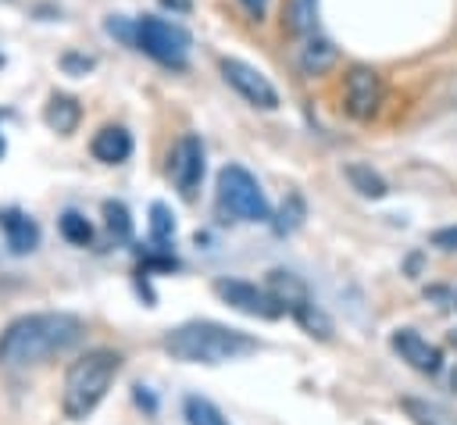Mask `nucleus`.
I'll return each mask as SVG.
<instances>
[{
  "instance_id": "nucleus-1",
  "label": "nucleus",
  "mask_w": 457,
  "mask_h": 425,
  "mask_svg": "<svg viewBox=\"0 0 457 425\" xmlns=\"http://www.w3.org/2000/svg\"><path fill=\"white\" fill-rule=\"evenodd\" d=\"M86 325L82 318L68 311H43V314H21L0 332V364L4 368H29L43 364L54 354L71 350L82 339Z\"/></svg>"
},
{
  "instance_id": "nucleus-2",
  "label": "nucleus",
  "mask_w": 457,
  "mask_h": 425,
  "mask_svg": "<svg viewBox=\"0 0 457 425\" xmlns=\"http://www.w3.org/2000/svg\"><path fill=\"white\" fill-rule=\"evenodd\" d=\"M161 346L164 354H171V361L186 364H228L261 350L250 332L228 329L221 321H182L161 336Z\"/></svg>"
},
{
  "instance_id": "nucleus-3",
  "label": "nucleus",
  "mask_w": 457,
  "mask_h": 425,
  "mask_svg": "<svg viewBox=\"0 0 457 425\" xmlns=\"http://www.w3.org/2000/svg\"><path fill=\"white\" fill-rule=\"evenodd\" d=\"M118 371H121V357L114 350H107V346L86 350L79 361H71V368L64 371V389H61L64 418H71V421L89 418L100 407V400L107 396V389L118 379Z\"/></svg>"
},
{
  "instance_id": "nucleus-4",
  "label": "nucleus",
  "mask_w": 457,
  "mask_h": 425,
  "mask_svg": "<svg viewBox=\"0 0 457 425\" xmlns=\"http://www.w3.org/2000/svg\"><path fill=\"white\" fill-rule=\"evenodd\" d=\"M218 207L239 221H271V204L243 164H225L218 171Z\"/></svg>"
},
{
  "instance_id": "nucleus-5",
  "label": "nucleus",
  "mask_w": 457,
  "mask_h": 425,
  "mask_svg": "<svg viewBox=\"0 0 457 425\" xmlns=\"http://www.w3.org/2000/svg\"><path fill=\"white\" fill-rule=\"evenodd\" d=\"M132 46L143 50L146 57H154L157 64L164 68H186V57H189V32L168 18H157V14H146L136 21V32H132Z\"/></svg>"
},
{
  "instance_id": "nucleus-6",
  "label": "nucleus",
  "mask_w": 457,
  "mask_h": 425,
  "mask_svg": "<svg viewBox=\"0 0 457 425\" xmlns=\"http://www.w3.org/2000/svg\"><path fill=\"white\" fill-rule=\"evenodd\" d=\"M211 289H214L218 300H225L228 307H236V311H243V314H250V318L275 321V318L286 314L282 304H278L268 289H261V286H253V282H243V279H214Z\"/></svg>"
},
{
  "instance_id": "nucleus-7",
  "label": "nucleus",
  "mask_w": 457,
  "mask_h": 425,
  "mask_svg": "<svg viewBox=\"0 0 457 425\" xmlns=\"http://www.w3.org/2000/svg\"><path fill=\"white\" fill-rule=\"evenodd\" d=\"M218 68H221V79H225L246 104H253V107H261V111H275V107H278L275 86H271L268 75L257 71L253 64H246V61H239V57H221Z\"/></svg>"
},
{
  "instance_id": "nucleus-8",
  "label": "nucleus",
  "mask_w": 457,
  "mask_h": 425,
  "mask_svg": "<svg viewBox=\"0 0 457 425\" xmlns=\"http://www.w3.org/2000/svg\"><path fill=\"white\" fill-rule=\"evenodd\" d=\"M168 179L171 186L179 189L182 200H193L200 182H204V143L200 136H182L175 146H171V157H168Z\"/></svg>"
},
{
  "instance_id": "nucleus-9",
  "label": "nucleus",
  "mask_w": 457,
  "mask_h": 425,
  "mask_svg": "<svg viewBox=\"0 0 457 425\" xmlns=\"http://www.w3.org/2000/svg\"><path fill=\"white\" fill-rule=\"evenodd\" d=\"M382 107V79L378 71L357 64L346 71V82H343V111L357 121H368L371 114H378Z\"/></svg>"
},
{
  "instance_id": "nucleus-10",
  "label": "nucleus",
  "mask_w": 457,
  "mask_h": 425,
  "mask_svg": "<svg viewBox=\"0 0 457 425\" xmlns=\"http://www.w3.org/2000/svg\"><path fill=\"white\" fill-rule=\"evenodd\" d=\"M393 350L400 354V361H407L414 371H421V375H436L439 368H443V350L436 346V343H428L421 332H414V329H396L393 332Z\"/></svg>"
},
{
  "instance_id": "nucleus-11",
  "label": "nucleus",
  "mask_w": 457,
  "mask_h": 425,
  "mask_svg": "<svg viewBox=\"0 0 457 425\" xmlns=\"http://www.w3.org/2000/svg\"><path fill=\"white\" fill-rule=\"evenodd\" d=\"M264 289L282 304V311H289V314H296L307 300H311V293H307V282L300 279V275H293V271H286V268H271L268 271V282H264Z\"/></svg>"
},
{
  "instance_id": "nucleus-12",
  "label": "nucleus",
  "mask_w": 457,
  "mask_h": 425,
  "mask_svg": "<svg viewBox=\"0 0 457 425\" xmlns=\"http://www.w3.org/2000/svg\"><path fill=\"white\" fill-rule=\"evenodd\" d=\"M89 150H93V157L104 161V164H121V161L132 154V136H129V129H121V125H104V129L93 136Z\"/></svg>"
},
{
  "instance_id": "nucleus-13",
  "label": "nucleus",
  "mask_w": 457,
  "mask_h": 425,
  "mask_svg": "<svg viewBox=\"0 0 457 425\" xmlns=\"http://www.w3.org/2000/svg\"><path fill=\"white\" fill-rule=\"evenodd\" d=\"M0 225H4V236H7L11 254H29V250H36V243H39V225H36L29 214H21L18 207H11V211L0 214Z\"/></svg>"
},
{
  "instance_id": "nucleus-14",
  "label": "nucleus",
  "mask_w": 457,
  "mask_h": 425,
  "mask_svg": "<svg viewBox=\"0 0 457 425\" xmlns=\"http://www.w3.org/2000/svg\"><path fill=\"white\" fill-rule=\"evenodd\" d=\"M282 29L293 39H307L318 32V0H286L282 7Z\"/></svg>"
},
{
  "instance_id": "nucleus-15",
  "label": "nucleus",
  "mask_w": 457,
  "mask_h": 425,
  "mask_svg": "<svg viewBox=\"0 0 457 425\" xmlns=\"http://www.w3.org/2000/svg\"><path fill=\"white\" fill-rule=\"evenodd\" d=\"M303 46H300V71L303 75H321V71H328L332 64H336V46L325 39V36H307V39H300Z\"/></svg>"
},
{
  "instance_id": "nucleus-16",
  "label": "nucleus",
  "mask_w": 457,
  "mask_h": 425,
  "mask_svg": "<svg viewBox=\"0 0 457 425\" xmlns=\"http://www.w3.org/2000/svg\"><path fill=\"white\" fill-rule=\"evenodd\" d=\"M79 118H82V107L75 104V96H64V93L50 96V104H46V111H43V121H46L54 132H61V136L75 132Z\"/></svg>"
},
{
  "instance_id": "nucleus-17",
  "label": "nucleus",
  "mask_w": 457,
  "mask_h": 425,
  "mask_svg": "<svg viewBox=\"0 0 457 425\" xmlns=\"http://www.w3.org/2000/svg\"><path fill=\"white\" fill-rule=\"evenodd\" d=\"M400 407H403V414H407L414 425H457V418H453L443 404H436V400L403 396V400H400Z\"/></svg>"
},
{
  "instance_id": "nucleus-18",
  "label": "nucleus",
  "mask_w": 457,
  "mask_h": 425,
  "mask_svg": "<svg viewBox=\"0 0 457 425\" xmlns=\"http://www.w3.org/2000/svg\"><path fill=\"white\" fill-rule=\"evenodd\" d=\"M346 179H350V186H353L361 196H368V200H382V196H386V179H382L378 171H371L368 164H361V161L346 164Z\"/></svg>"
},
{
  "instance_id": "nucleus-19",
  "label": "nucleus",
  "mask_w": 457,
  "mask_h": 425,
  "mask_svg": "<svg viewBox=\"0 0 457 425\" xmlns=\"http://www.w3.org/2000/svg\"><path fill=\"white\" fill-rule=\"evenodd\" d=\"M104 221H107V232L114 243H129L132 239V218H129V207L121 200H107L104 204Z\"/></svg>"
},
{
  "instance_id": "nucleus-20",
  "label": "nucleus",
  "mask_w": 457,
  "mask_h": 425,
  "mask_svg": "<svg viewBox=\"0 0 457 425\" xmlns=\"http://www.w3.org/2000/svg\"><path fill=\"white\" fill-rule=\"evenodd\" d=\"M182 411H186V421H189V425H228L225 414H221L207 396H196V393L186 396Z\"/></svg>"
},
{
  "instance_id": "nucleus-21",
  "label": "nucleus",
  "mask_w": 457,
  "mask_h": 425,
  "mask_svg": "<svg viewBox=\"0 0 457 425\" xmlns=\"http://www.w3.org/2000/svg\"><path fill=\"white\" fill-rule=\"evenodd\" d=\"M293 318L303 325V332H311V336H318V339H332V321H328V314H325L314 300H307Z\"/></svg>"
},
{
  "instance_id": "nucleus-22",
  "label": "nucleus",
  "mask_w": 457,
  "mask_h": 425,
  "mask_svg": "<svg viewBox=\"0 0 457 425\" xmlns=\"http://www.w3.org/2000/svg\"><path fill=\"white\" fill-rule=\"evenodd\" d=\"M57 229H61V236H64L71 246H86V243L93 239V225H89L86 214H79V211H64L61 221H57Z\"/></svg>"
},
{
  "instance_id": "nucleus-23",
  "label": "nucleus",
  "mask_w": 457,
  "mask_h": 425,
  "mask_svg": "<svg viewBox=\"0 0 457 425\" xmlns=\"http://www.w3.org/2000/svg\"><path fill=\"white\" fill-rule=\"evenodd\" d=\"M150 236H154V243H171V236H175V218L161 200L150 207Z\"/></svg>"
},
{
  "instance_id": "nucleus-24",
  "label": "nucleus",
  "mask_w": 457,
  "mask_h": 425,
  "mask_svg": "<svg viewBox=\"0 0 457 425\" xmlns=\"http://www.w3.org/2000/svg\"><path fill=\"white\" fill-rule=\"evenodd\" d=\"M432 246H439V250H457V225L436 229V232H432Z\"/></svg>"
},
{
  "instance_id": "nucleus-25",
  "label": "nucleus",
  "mask_w": 457,
  "mask_h": 425,
  "mask_svg": "<svg viewBox=\"0 0 457 425\" xmlns=\"http://www.w3.org/2000/svg\"><path fill=\"white\" fill-rule=\"evenodd\" d=\"M239 4H243V11H246L253 21H261L264 11H268V0H239Z\"/></svg>"
},
{
  "instance_id": "nucleus-26",
  "label": "nucleus",
  "mask_w": 457,
  "mask_h": 425,
  "mask_svg": "<svg viewBox=\"0 0 457 425\" xmlns=\"http://www.w3.org/2000/svg\"><path fill=\"white\" fill-rule=\"evenodd\" d=\"M164 7H175V11H189V0H161Z\"/></svg>"
},
{
  "instance_id": "nucleus-27",
  "label": "nucleus",
  "mask_w": 457,
  "mask_h": 425,
  "mask_svg": "<svg viewBox=\"0 0 457 425\" xmlns=\"http://www.w3.org/2000/svg\"><path fill=\"white\" fill-rule=\"evenodd\" d=\"M450 386H453V393H457V368L450 371Z\"/></svg>"
},
{
  "instance_id": "nucleus-28",
  "label": "nucleus",
  "mask_w": 457,
  "mask_h": 425,
  "mask_svg": "<svg viewBox=\"0 0 457 425\" xmlns=\"http://www.w3.org/2000/svg\"><path fill=\"white\" fill-rule=\"evenodd\" d=\"M0 154H4V136H0Z\"/></svg>"
}]
</instances>
